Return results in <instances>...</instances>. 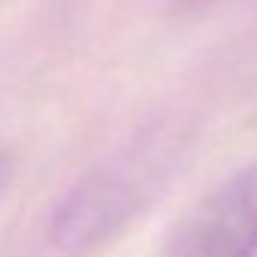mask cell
<instances>
[{
    "label": "cell",
    "mask_w": 257,
    "mask_h": 257,
    "mask_svg": "<svg viewBox=\"0 0 257 257\" xmlns=\"http://www.w3.org/2000/svg\"><path fill=\"white\" fill-rule=\"evenodd\" d=\"M161 173L158 149L140 143L85 176L58 206L52 239L58 248H91L112 236L152 194Z\"/></svg>",
    "instance_id": "obj_1"
},
{
    "label": "cell",
    "mask_w": 257,
    "mask_h": 257,
    "mask_svg": "<svg viewBox=\"0 0 257 257\" xmlns=\"http://www.w3.org/2000/svg\"><path fill=\"white\" fill-rule=\"evenodd\" d=\"M170 257H257V161L230 173L179 221Z\"/></svg>",
    "instance_id": "obj_2"
}]
</instances>
